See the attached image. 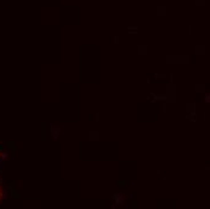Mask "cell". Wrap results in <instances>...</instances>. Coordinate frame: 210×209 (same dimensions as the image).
<instances>
[{
  "mask_svg": "<svg viewBox=\"0 0 210 209\" xmlns=\"http://www.w3.org/2000/svg\"><path fill=\"white\" fill-rule=\"evenodd\" d=\"M127 182H128L127 180H120V181H119V185H120V186H126Z\"/></svg>",
  "mask_w": 210,
  "mask_h": 209,
  "instance_id": "cell-1",
  "label": "cell"
},
{
  "mask_svg": "<svg viewBox=\"0 0 210 209\" xmlns=\"http://www.w3.org/2000/svg\"><path fill=\"white\" fill-rule=\"evenodd\" d=\"M205 102H207V103H210V93L205 96Z\"/></svg>",
  "mask_w": 210,
  "mask_h": 209,
  "instance_id": "cell-2",
  "label": "cell"
}]
</instances>
